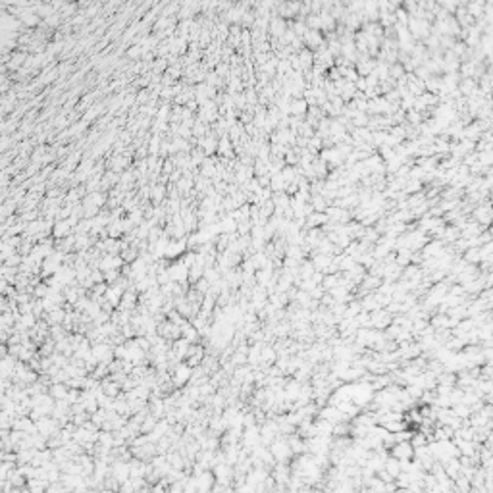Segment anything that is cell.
Returning a JSON list of instances; mask_svg holds the SVG:
<instances>
[{
	"label": "cell",
	"instance_id": "3",
	"mask_svg": "<svg viewBox=\"0 0 493 493\" xmlns=\"http://www.w3.org/2000/svg\"><path fill=\"white\" fill-rule=\"evenodd\" d=\"M270 453L276 457L277 461H285V459H289V457L293 455V449H291V445L285 443V441H274Z\"/></svg>",
	"mask_w": 493,
	"mask_h": 493
},
{
	"label": "cell",
	"instance_id": "7",
	"mask_svg": "<svg viewBox=\"0 0 493 493\" xmlns=\"http://www.w3.org/2000/svg\"><path fill=\"white\" fill-rule=\"evenodd\" d=\"M50 393H52V397L58 401V399H66L67 397V389L62 385V383H54L52 385V389H50Z\"/></svg>",
	"mask_w": 493,
	"mask_h": 493
},
{
	"label": "cell",
	"instance_id": "1",
	"mask_svg": "<svg viewBox=\"0 0 493 493\" xmlns=\"http://www.w3.org/2000/svg\"><path fill=\"white\" fill-rule=\"evenodd\" d=\"M391 455L397 457L401 461H408L414 457V445L410 441H397L391 449Z\"/></svg>",
	"mask_w": 493,
	"mask_h": 493
},
{
	"label": "cell",
	"instance_id": "2",
	"mask_svg": "<svg viewBox=\"0 0 493 493\" xmlns=\"http://www.w3.org/2000/svg\"><path fill=\"white\" fill-rule=\"evenodd\" d=\"M193 378V370L191 364H176V368L172 370V380L176 385H185V381H189Z\"/></svg>",
	"mask_w": 493,
	"mask_h": 493
},
{
	"label": "cell",
	"instance_id": "6",
	"mask_svg": "<svg viewBox=\"0 0 493 493\" xmlns=\"http://www.w3.org/2000/svg\"><path fill=\"white\" fill-rule=\"evenodd\" d=\"M476 220H478L480 224L488 225V224L493 220V210L490 208V206H480V208L476 210Z\"/></svg>",
	"mask_w": 493,
	"mask_h": 493
},
{
	"label": "cell",
	"instance_id": "5",
	"mask_svg": "<svg viewBox=\"0 0 493 493\" xmlns=\"http://www.w3.org/2000/svg\"><path fill=\"white\" fill-rule=\"evenodd\" d=\"M383 468H385V470H387L393 478H397L401 472H403L401 459H397V457H393V455H391V459H387V461H385V466H383Z\"/></svg>",
	"mask_w": 493,
	"mask_h": 493
},
{
	"label": "cell",
	"instance_id": "4",
	"mask_svg": "<svg viewBox=\"0 0 493 493\" xmlns=\"http://www.w3.org/2000/svg\"><path fill=\"white\" fill-rule=\"evenodd\" d=\"M370 318H372V326H374V328H387V326H389V322H391L389 312L380 310V308H378V310H372Z\"/></svg>",
	"mask_w": 493,
	"mask_h": 493
},
{
	"label": "cell",
	"instance_id": "8",
	"mask_svg": "<svg viewBox=\"0 0 493 493\" xmlns=\"http://www.w3.org/2000/svg\"><path fill=\"white\" fill-rule=\"evenodd\" d=\"M488 447H490V449H493V433H490V435H488Z\"/></svg>",
	"mask_w": 493,
	"mask_h": 493
}]
</instances>
